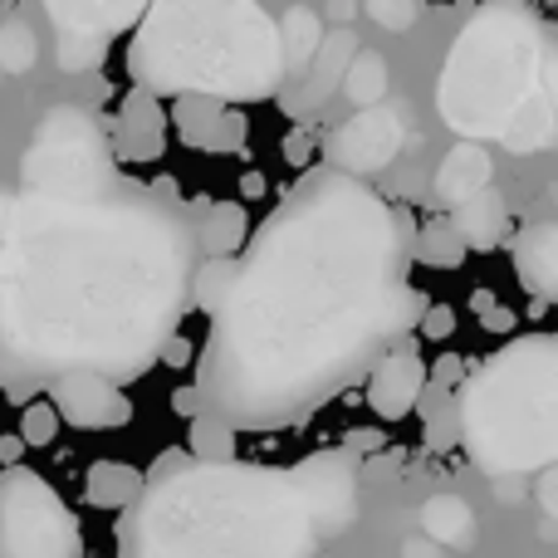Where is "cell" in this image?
Masks as SVG:
<instances>
[{
    "label": "cell",
    "instance_id": "24",
    "mask_svg": "<svg viewBox=\"0 0 558 558\" xmlns=\"http://www.w3.org/2000/svg\"><path fill=\"white\" fill-rule=\"evenodd\" d=\"M318 39H324V29H318V15L308 5H294L284 15V25H279V45H284V74H304V64L314 59Z\"/></svg>",
    "mask_w": 558,
    "mask_h": 558
},
{
    "label": "cell",
    "instance_id": "6",
    "mask_svg": "<svg viewBox=\"0 0 558 558\" xmlns=\"http://www.w3.org/2000/svg\"><path fill=\"white\" fill-rule=\"evenodd\" d=\"M456 436L485 475L549 471L558 456V338L524 333L456 392Z\"/></svg>",
    "mask_w": 558,
    "mask_h": 558
},
{
    "label": "cell",
    "instance_id": "33",
    "mask_svg": "<svg viewBox=\"0 0 558 558\" xmlns=\"http://www.w3.org/2000/svg\"><path fill=\"white\" fill-rule=\"evenodd\" d=\"M481 324L490 328V333H514V328H520V314H514V308L490 304V308H481Z\"/></svg>",
    "mask_w": 558,
    "mask_h": 558
},
{
    "label": "cell",
    "instance_id": "23",
    "mask_svg": "<svg viewBox=\"0 0 558 558\" xmlns=\"http://www.w3.org/2000/svg\"><path fill=\"white\" fill-rule=\"evenodd\" d=\"M465 245L456 241V231L446 226V216H436V221H426L422 231L412 235V260L426 265V270H461L465 265Z\"/></svg>",
    "mask_w": 558,
    "mask_h": 558
},
{
    "label": "cell",
    "instance_id": "19",
    "mask_svg": "<svg viewBox=\"0 0 558 558\" xmlns=\"http://www.w3.org/2000/svg\"><path fill=\"white\" fill-rule=\"evenodd\" d=\"M147 475L128 461H94L84 471V500L94 510H133V500L143 495Z\"/></svg>",
    "mask_w": 558,
    "mask_h": 558
},
{
    "label": "cell",
    "instance_id": "12",
    "mask_svg": "<svg viewBox=\"0 0 558 558\" xmlns=\"http://www.w3.org/2000/svg\"><path fill=\"white\" fill-rule=\"evenodd\" d=\"M49 407L59 412L64 426H78V432H113V426L133 422V402L118 383L94 373H69L49 383Z\"/></svg>",
    "mask_w": 558,
    "mask_h": 558
},
{
    "label": "cell",
    "instance_id": "21",
    "mask_svg": "<svg viewBox=\"0 0 558 558\" xmlns=\"http://www.w3.org/2000/svg\"><path fill=\"white\" fill-rule=\"evenodd\" d=\"M422 530H426V539L441 544V549H461V544H471V534H475V514L461 495H436V500H426V510H422Z\"/></svg>",
    "mask_w": 558,
    "mask_h": 558
},
{
    "label": "cell",
    "instance_id": "22",
    "mask_svg": "<svg viewBox=\"0 0 558 558\" xmlns=\"http://www.w3.org/2000/svg\"><path fill=\"white\" fill-rule=\"evenodd\" d=\"M338 88H343V98L353 108H377L387 94V59L377 54V49H357V54L348 59Z\"/></svg>",
    "mask_w": 558,
    "mask_h": 558
},
{
    "label": "cell",
    "instance_id": "18",
    "mask_svg": "<svg viewBox=\"0 0 558 558\" xmlns=\"http://www.w3.org/2000/svg\"><path fill=\"white\" fill-rule=\"evenodd\" d=\"M357 54V39L348 35V29H333L328 39H318L314 59H308L304 69H314V74H299L304 84H299V113H308V108H318V98H328L338 88V78H343L348 59Z\"/></svg>",
    "mask_w": 558,
    "mask_h": 558
},
{
    "label": "cell",
    "instance_id": "34",
    "mask_svg": "<svg viewBox=\"0 0 558 558\" xmlns=\"http://www.w3.org/2000/svg\"><path fill=\"white\" fill-rule=\"evenodd\" d=\"M172 407H177V412L186 416V422H196V416L206 412V407H202V392H196V387H182V392L172 397Z\"/></svg>",
    "mask_w": 558,
    "mask_h": 558
},
{
    "label": "cell",
    "instance_id": "14",
    "mask_svg": "<svg viewBox=\"0 0 558 558\" xmlns=\"http://www.w3.org/2000/svg\"><path fill=\"white\" fill-rule=\"evenodd\" d=\"M108 153L133 167L157 162L167 153V108L143 88H128V98L118 104L113 133H108Z\"/></svg>",
    "mask_w": 558,
    "mask_h": 558
},
{
    "label": "cell",
    "instance_id": "36",
    "mask_svg": "<svg viewBox=\"0 0 558 558\" xmlns=\"http://www.w3.org/2000/svg\"><path fill=\"white\" fill-rule=\"evenodd\" d=\"M20 456H25L20 436H0V461H5V465H20Z\"/></svg>",
    "mask_w": 558,
    "mask_h": 558
},
{
    "label": "cell",
    "instance_id": "8",
    "mask_svg": "<svg viewBox=\"0 0 558 558\" xmlns=\"http://www.w3.org/2000/svg\"><path fill=\"white\" fill-rule=\"evenodd\" d=\"M0 558H84L74 510L29 465L0 471Z\"/></svg>",
    "mask_w": 558,
    "mask_h": 558
},
{
    "label": "cell",
    "instance_id": "29",
    "mask_svg": "<svg viewBox=\"0 0 558 558\" xmlns=\"http://www.w3.org/2000/svg\"><path fill=\"white\" fill-rule=\"evenodd\" d=\"M363 10L377 29H392V35L416 25V0H363Z\"/></svg>",
    "mask_w": 558,
    "mask_h": 558
},
{
    "label": "cell",
    "instance_id": "7",
    "mask_svg": "<svg viewBox=\"0 0 558 558\" xmlns=\"http://www.w3.org/2000/svg\"><path fill=\"white\" fill-rule=\"evenodd\" d=\"M29 196H54V202H88V196H108L113 186V153H108V133L74 104H59L45 123L35 128V143L25 153Z\"/></svg>",
    "mask_w": 558,
    "mask_h": 558
},
{
    "label": "cell",
    "instance_id": "35",
    "mask_svg": "<svg viewBox=\"0 0 558 558\" xmlns=\"http://www.w3.org/2000/svg\"><path fill=\"white\" fill-rule=\"evenodd\" d=\"M308 157H314V143H308V137H304V133H294V137H289V143H284V162L304 167V162H308Z\"/></svg>",
    "mask_w": 558,
    "mask_h": 558
},
{
    "label": "cell",
    "instance_id": "11",
    "mask_svg": "<svg viewBox=\"0 0 558 558\" xmlns=\"http://www.w3.org/2000/svg\"><path fill=\"white\" fill-rule=\"evenodd\" d=\"M167 118H172V133L182 137L192 153H241V147L251 143V113L221 104V98L177 94Z\"/></svg>",
    "mask_w": 558,
    "mask_h": 558
},
{
    "label": "cell",
    "instance_id": "13",
    "mask_svg": "<svg viewBox=\"0 0 558 558\" xmlns=\"http://www.w3.org/2000/svg\"><path fill=\"white\" fill-rule=\"evenodd\" d=\"M422 392H426V363L416 357L412 343L383 353L373 363V373H367V407H373L383 422L412 416L416 402H422Z\"/></svg>",
    "mask_w": 558,
    "mask_h": 558
},
{
    "label": "cell",
    "instance_id": "30",
    "mask_svg": "<svg viewBox=\"0 0 558 558\" xmlns=\"http://www.w3.org/2000/svg\"><path fill=\"white\" fill-rule=\"evenodd\" d=\"M456 333V314L446 304H426L422 308V338H432V343H441V338Z\"/></svg>",
    "mask_w": 558,
    "mask_h": 558
},
{
    "label": "cell",
    "instance_id": "3",
    "mask_svg": "<svg viewBox=\"0 0 558 558\" xmlns=\"http://www.w3.org/2000/svg\"><path fill=\"white\" fill-rule=\"evenodd\" d=\"M357 520L353 456L275 465H202L162 456L118 524V558H314Z\"/></svg>",
    "mask_w": 558,
    "mask_h": 558
},
{
    "label": "cell",
    "instance_id": "25",
    "mask_svg": "<svg viewBox=\"0 0 558 558\" xmlns=\"http://www.w3.org/2000/svg\"><path fill=\"white\" fill-rule=\"evenodd\" d=\"M186 456L202 465H226L235 461V432L221 422V416H196L192 432H186Z\"/></svg>",
    "mask_w": 558,
    "mask_h": 558
},
{
    "label": "cell",
    "instance_id": "17",
    "mask_svg": "<svg viewBox=\"0 0 558 558\" xmlns=\"http://www.w3.org/2000/svg\"><path fill=\"white\" fill-rule=\"evenodd\" d=\"M446 226L456 231V241L465 251H495L510 235V206H505V196L495 186H485V192H475L456 211H446Z\"/></svg>",
    "mask_w": 558,
    "mask_h": 558
},
{
    "label": "cell",
    "instance_id": "1",
    "mask_svg": "<svg viewBox=\"0 0 558 558\" xmlns=\"http://www.w3.org/2000/svg\"><path fill=\"white\" fill-rule=\"evenodd\" d=\"M412 216L343 172H308L265 221L211 314L202 407L231 432H270L392 353L426 299L407 284Z\"/></svg>",
    "mask_w": 558,
    "mask_h": 558
},
{
    "label": "cell",
    "instance_id": "37",
    "mask_svg": "<svg viewBox=\"0 0 558 558\" xmlns=\"http://www.w3.org/2000/svg\"><path fill=\"white\" fill-rule=\"evenodd\" d=\"M407 558H441V554L426 549V539H416V544H407Z\"/></svg>",
    "mask_w": 558,
    "mask_h": 558
},
{
    "label": "cell",
    "instance_id": "20",
    "mask_svg": "<svg viewBox=\"0 0 558 558\" xmlns=\"http://www.w3.org/2000/svg\"><path fill=\"white\" fill-rule=\"evenodd\" d=\"M251 235V211L241 202H216L202 221V251L206 260H235Z\"/></svg>",
    "mask_w": 558,
    "mask_h": 558
},
{
    "label": "cell",
    "instance_id": "2",
    "mask_svg": "<svg viewBox=\"0 0 558 558\" xmlns=\"http://www.w3.org/2000/svg\"><path fill=\"white\" fill-rule=\"evenodd\" d=\"M192 284V231L137 196H0V387L153 367Z\"/></svg>",
    "mask_w": 558,
    "mask_h": 558
},
{
    "label": "cell",
    "instance_id": "15",
    "mask_svg": "<svg viewBox=\"0 0 558 558\" xmlns=\"http://www.w3.org/2000/svg\"><path fill=\"white\" fill-rule=\"evenodd\" d=\"M490 182H495L490 153H485V147H475V143H456L451 153L441 157V167H436L432 192H436V206H441V211H456V206L471 202V196L485 192Z\"/></svg>",
    "mask_w": 558,
    "mask_h": 558
},
{
    "label": "cell",
    "instance_id": "28",
    "mask_svg": "<svg viewBox=\"0 0 558 558\" xmlns=\"http://www.w3.org/2000/svg\"><path fill=\"white\" fill-rule=\"evenodd\" d=\"M59 412L49 407V397H39V402H25V412H20V446H54L59 436Z\"/></svg>",
    "mask_w": 558,
    "mask_h": 558
},
{
    "label": "cell",
    "instance_id": "38",
    "mask_svg": "<svg viewBox=\"0 0 558 558\" xmlns=\"http://www.w3.org/2000/svg\"><path fill=\"white\" fill-rule=\"evenodd\" d=\"M490 10H530V0H485Z\"/></svg>",
    "mask_w": 558,
    "mask_h": 558
},
{
    "label": "cell",
    "instance_id": "9",
    "mask_svg": "<svg viewBox=\"0 0 558 558\" xmlns=\"http://www.w3.org/2000/svg\"><path fill=\"white\" fill-rule=\"evenodd\" d=\"M39 5L59 35V64L78 74V69L98 64L108 39L133 29L153 0H39Z\"/></svg>",
    "mask_w": 558,
    "mask_h": 558
},
{
    "label": "cell",
    "instance_id": "27",
    "mask_svg": "<svg viewBox=\"0 0 558 558\" xmlns=\"http://www.w3.org/2000/svg\"><path fill=\"white\" fill-rule=\"evenodd\" d=\"M39 59V39L25 20H5L0 25V69L5 74H29Z\"/></svg>",
    "mask_w": 558,
    "mask_h": 558
},
{
    "label": "cell",
    "instance_id": "31",
    "mask_svg": "<svg viewBox=\"0 0 558 558\" xmlns=\"http://www.w3.org/2000/svg\"><path fill=\"white\" fill-rule=\"evenodd\" d=\"M157 357H162L167 367H186L196 357V343H192V338H182V333H172L162 348H157Z\"/></svg>",
    "mask_w": 558,
    "mask_h": 558
},
{
    "label": "cell",
    "instance_id": "5",
    "mask_svg": "<svg viewBox=\"0 0 558 558\" xmlns=\"http://www.w3.org/2000/svg\"><path fill=\"white\" fill-rule=\"evenodd\" d=\"M133 88L260 104L284 84L279 25L260 0H153L128 39Z\"/></svg>",
    "mask_w": 558,
    "mask_h": 558
},
{
    "label": "cell",
    "instance_id": "16",
    "mask_svg": "<svg viewBox=\"0 0 558 558\" xmlns=\"http://www.w3.org/2000/svg\"><path fill=\"white\" fill-rule=\"evenodd\" d=\"M514 275L544 304L558 294V226L554 221H534L520 231V241H514Z\"/></svg>",
    "mask_w": 558,
    "mask_h": 558
},
{
    "label": "cell",
    "instance_id": "32",
    "mask_svg": "<svg viewBox=\"0 0 558 558\" xmlns=\"http://www.w3.org/2000/svg\"><path fill=\"white\" fill-rule=\"evenodd\" d=\"M461 373H465V363H461V357H456V353H446L441 363H436L432 373H426V383H436V387H441V392H451V387H456V377H461Z\"/></svg>",
    "mask_w": 558,
    "mask_h": 558
},
{
    "label": "cell",
    "instance_id": "26",
    "mask_svg": "<svg viewBox=\"0 0 558 558\" xmlns=\"http://www.w3.org/2000/svg\"><path fill=\"white\" fill-rule=\"evenodd\" d=\"M235 270H241V260H202V265H192V284H186L192 304L202 308V314H216V308L226 304V294H231Z\"/></svg>",
    "mask_w": 558,
    "mask_h": 558
},
{
    "label": "cell",
    "instance_id": "10",
    "mask_svg": "<svg viewBox=\"0 0 558 558\" xmlns=\"http://www.w3.org/2000/svg\"><path fill=\"white\" fill-rule=\"evenodd\" d=\"M407 143V113L397 104H377V108H357L348 123L333 128L328 137V162L343 177H373L383 167H392V157Z\"/></svg>",
    "mask_w": 558,
    "mask_h": 558
},
{
    "label": "cell",
    "instance_id": "4",
    "mask_svg": "<svg viewBox=\"0 0 558 558\" xmlns=\"http://www.w3.org/2000/svg\"><path fill=\"white\" fill-rule=\"evenodd\" d=\"M554 74V29L534 10L481 5L446 49L436 78V113L475 147L500 143L514 157L549 153L558 133Z\"/></svg>",
    "mask_w": 558,
    "mask_h": 558
}]
</instances>
